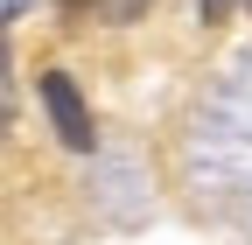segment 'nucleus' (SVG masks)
<instances>
[{"mask_svg":"<svg viewBox=\"0 0 252 245\" xmlns=\"http://www.w3.org/2000/svg\"><path fill=\"white\" fill-rule=\"evenodd\" d=\"M42 112H49V126H56V140L70 147V154H91V147H98L91 105H84V91H77L70 70H42Z\"/></svg>","mask_w":252,"mask_h":245,"instance_id":"obj_1","label":"nucleus"},{"mask_svg":"<svg viewBox=\"0 0 252 245\" xmlns=\"http://www.w3.org/2000/svg\"><path fill=\"white\" fill-rule=\"evenodd\" d=\"M63 7H77V14H91V21H105V28H126V21L147 14V0H63Z\"/></svg>","mask_w":252,"mask_h":245,"instance_id":"obj_2","label":"nucleus"},{"mask_svg":"<svg viewBox=\"0 0 252 245\" xmlns=\"http://www.w3.org/2000/svg\"><path fill=\"white\" fill-rule=\"evenodd\" d=\"M0 126H7V84H0Z\"/></svg>","mask_w":252,"mask_h":245,"instance_id":"obj_4","label":"nucleus"},{"mask_svg":"<svg viewBox=\"0 0 252 245\" xmlns=\"http://www.w3.org/2000/svg\"><path fill=\"white\" fill-rule=\"evenodd\" d=\"M238 84H245V91H252V63H245V70H238Z\"/></svg>","mask_w":252,"mask_h":245,"instance_id":"obj_5","label":"nucleus"},{"mask_svg":"<svg viewBox=\"0 0 252 245\" xmlns=\"http://www.w3.org/2000/svg\"><path fill=\"white\" fill-rule=\"evenodd\" d=\"M231 7H238V0H196V21H203V28H217Z\"/></svg>","mask_w":252,"mask_h":245,"instance_id":"obj_3","label":"nucleus"}]
</instances>
